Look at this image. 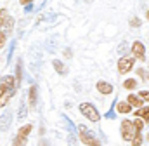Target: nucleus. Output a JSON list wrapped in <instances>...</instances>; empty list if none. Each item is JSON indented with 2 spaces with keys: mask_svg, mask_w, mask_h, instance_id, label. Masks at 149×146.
<instances>
[{
  "mask_svg": "<svg viewBox=\"0 0 149 146\" xmlns=\"http://www.w3.org/2000/svg\"><path fill=\"white\" fill-rule=\"evenodd\" d=\"M14 92H16V89H10L5 84H0V108H3L10 101V98L14 96Z\"/></svg>",
  "mask_w": 149,
  "mask_h": 146,
  "instance_id": "obj_6",
  "label": "nucleus"
},
{
  "mask_svg": "<svg viewBox=\"0 0 149 146\" xmlns=\"http://www.w3.org/2000/svg\"><path fill=\"white\" fill-rule=\"evenodd\" d=\"M120 132H121V139H123V141H132V139H134V136L137 134V131H135V127H134V122H132V120H128V118L121 120Z\"/></svg>",
  "mask_w": 149,
  "mask_h": 146,
  "instance_id": "obj_3",
  "label": "nucleus"
},
{
  "mask_svg": "<svg viewBox=\"0 0 149 146\" xmlns=\"http://www.w3.org/2000/svg\"><path fill=\"white\" fill-rule=\"evenodd\" d=\"M135 117H139L141 120H144V124H149V106H142L135 111Z\"/></svg>",
  "mask_w": 149,
  "mask_h": 146,
  "instance_id": "obj_13",
  "label": "nucleus"
},
{
  "mask_svg": "<svg viewBox=\"0 0 149 146\" xmlns=\"http://www.w3.org/2000/svg\"><path fill=\"white\" fill-rule=\"evenodd\" d=\"M123 87H125L127 91H130V89H135V87H137V80H134V78H127V80L123 82Z\"/></svg>",
  "mask_w": 149,
  "mask_h": 146,
  "instance_id": "obj_15",
  "label": "nucleus"
},
{
  "mask_svg": "<svg viewBox=\"0 0 149 146\" xmlns=\"http://www.w3.org/2000/svg\"><path fill=\"white\" fill-rule=\"evenodd\" d=\"M137 75H139L142 80H149V72L144 70V68H139V70H137Z\"/></svg>",
  "mask_w": 149,
  "mask_h": 146,
  "instance_id": "obj_18",
  "label": "nucleus"
},
{
  "mask_svg": "<svg viewBox=\"0 0 149 146\" xmlns=\"http://www.w3.org/2000/svg\"><path fill=\"white\" fill-rule=\"evenodd\" d=\"M139 98L142 101H148L149 103V91H139Z\"/></svg>",
  "mask_w": 149,
  "mask_h": 146,
  "instance_id": "obj_20",
  "label": "nucleus"
},
{
  "mask_svg": "<svg viewBox=\"0 0 149 146\" xmlns=\"http://www.w3.org/2000/svg\"><path fill=\"white\" fill-rule=\"evenodd\" d=\"M5 18H7V11L5 9H0V28L5 25Z\"/></svg>",
  "mask_w": 149,
  "mask_h": 146,
  "instance_id": "obj_19",
  "label": "nucleus"
},
{
  "mask_svg": "<svg viewBox=\"0 0 149 146\" xmlns=\"http://www.w3.org/2000/svg\"><path fill=\"white\" fill-rule=\"evenodd\" d=\"M31 131H33V125H31V124L23 125V127L17 131V134H16V138H14V141H12V146H26L28 136H30Z\"/></svg>",
  "mask_w": 149,
  "mask_h": 146,
  "instance_id": "obj_2",
  "label": "nucleus"
},
{
  "mask_svg": "<svg viewBox=\"0 0 149 146\" xmlns=\"http://www.w3.org/2000/svg\"><path fill=\"white\" fill-rule=\"evenodd\" d=\"M5 42H7V35H5L3 32H0V49L5 45Z\"/></svg>",
  "mask_w": 149,
  "mask_h": 146,
  "instance_id": "obj_22",
  "label": "nucleus"
},
{
  "mask_svg": "<svg viewBox=\"0 0 149 146\" xmlns=\"http://www.w3.org/2000/svg\"><path fill=\"white\" fill-rule=\"evenodd\" d=\"M78 134H80V141L83 143L85 146H101V141L94 136L92 131H88L85 125H78Z\"/></svg>",
  "mask_w": 149,
  "mask_h": 146,
  "instance_id": "obj_1",
  "label": "nucleus"
},
{
  "mask_svg": "<svg viewBox=\"0 0 149 146\" xmlns=\"http://www.w3.org/2000/svg\"><path fill=\"white\" fill-rule=\"evenodd\" d=\"M134 63H135V58H130V56L121 58V59L116 63V65H118V73H120V75L128 73L132 68H134Z\"/></svg>",
  "mask_w": 149,
  "mask_h": 146,
  "instance_id": "obj_5",
  "label": "nucleus"
},
{
  "mask_svg": "<svg viewBox=\"0 0 149 146\" xmlns=\"http://www.w3.org/2000/svg\"><path fill=\"white\" fill-rule=\"evenodd\" d=\"M146 19H148V21H149V11H148V12H146Z\"/></svg>",
  "mask_w": 149,
  "mask_h": 146,
  "instance_id": "obj_24",
  "label": "nucleus"
},
{
  "mask_svg": "<svg viewBox=\"0 0 149 146\" xmlns=\"http://www.w3.org/2000/svg\"><path fill=\"white\" fill-rule=\"evenodd\" d=\"M10 122H12V115L10 111H5L0 115V131H7L10 127Z\"/></svg>",
  "mask_w": 149,
  "mask_h": 146,
  "instance_id": "obj_8",
  "label": "nucleus"
},
{
  "mask_svg": "<svg viewBox=\"0 0 149 146\" xmlns=\"http://www.w3.org/2000/svg\"><path fill=\"white\" fill-rule=\"evenodd\" d=\"M127 103H128L132 108H134V106H135V108H142V106H144V101H142L139 96H134V94H128Z\"/></svg>",
  "mask_w": 149,
  "mask_h": 146,
  "instance_id": "obj_11",
  "label": "nucleus"
},
{
  "mask_svg": "<svg viewBox=\"0 0 149 146\" xmlns=\"http://www.w3.org/2000/svg\"><path fill=\"white\" fill-rule=\"evenodd\" d=\"M95 87H97V91H99L101 94H104V96H108V94L113 92V85L109 84V82H104V80H99Z\"/></svg>",
  "mask_w": 149,
  "mask_h": 146,
  "instance_id": "obj_9",
  "label": "nucleus"
},
{
  "mask_svg": "<svg viewBox=\"0 0 149 146\" xmlns=\"http://www.w3.org/2000/svg\"><path fill=\"white\" fill-rule=\"evenodd\" d=\"M19 2H21L23 5H28V4H30V2H33V0H19Z\"/></svg>",
  "mask_w": 149,
  "mask_h": 146,
  "instance_id": "obj_23",
  "label": "nucleus"
},
{
  "mask_svg": "<svg viewBox=\"0 0 149 146\" xmlns=\"http://www.w3.org/2000/svg\"><path fill=\"white\" fill-rule=\"evenodd\" d=\"M134 127H135V131H137V132H142V129H144V120L137 118V120L134 122Z\"/></svg>",
  "mask_w": 149,
  "mask_h": 146,
  "instance_id": "obj_17",
  "label": "nucleus"
},
{
  "mask_svg": "<svg viewBox=\"0 0 149 146\" xmlns=\"http://www.w3.org/2000/svg\"><path fill=\"white\" fill-rule=\"evenodd\" d=\"M54 63V68H56V72L57 73H66V68H64V65L59 61V59H56V61H52Z\"/></svg>",
  "mask_w": 149,
  "mask_h": 146,
  "instance_id": "obj_16",
  "label": "nucleus"
},
{
  "mask_svg": "<svg viewBox=\"0 0 149 146\" xmlns=\"http://www.w3.org/2000/svg\"><path fill=\"white\" fill-rule=\"evenodd\" d=\"M28 103H30V108L31 110L37 106V87H35V85L30 87V92H28Z\"/></svg>",
  "mask_w": 149,
  "mask_h": 146,
  "instance_id": "obj_12",
  "label": "nucleus"
},
{
  "mask_svg": "<svg viewBox=\"0 0 149 146\" xmlns=\"http://www.w3.org/2000/svg\"><path fill=\"white\" fill-rule=\"evenodd\" d=\"M80 113H81L85 118H88L90 122H99V118H101L97 108H95L94 105H90V103H81V105H80Z\"/></svg>",
  "mask_w": 149,
  "mask_h": 146,
  "instance_id": "obj_4",
  "label": "nucleus"
},
{
  "mask_svg": "<svg viewBox=\"0 0 149 146\" xmlns=\"http://www.w3.org/2000/svg\"><path fill=\"white\" fill-rule=\"evenodd\" d=\"M132 54H134V58L139 59V61H144V59H146V49H144V44H142L141 40H135V42L132 44Z\"/></svg>",
  "mask_w": 149,
  "mask_h": 146,
  "instance_id": "obj_7",
  "label": "nucleus"
},
{
  "mask_svg": "<svg viewBox=\"0 0 149 146\" xmlns=\"http://www.w3.org/2000/svg\"><path fill=\"white\" fill-rule=\"evenodd\" d=\"M142 141H144L142 132H137V134L134 136V139L130 141V145H132V146H142Z\"/></svg>",
  "mask_w": 149,
  "mask_h": 146,
  "instance_id": "obj_14",
  "label": "nucleus"
},
{
  "mask_svg": "<svg viewBox=\"0 0 149 146\" xmlns=\"http://www.w3.org/2000/svg\"><path fill=\"white\" fill-rule=\"evenodd\" d=\"M130 26H132V28H139V26H141V19H139V18H132Z\"/></svg>",
  "mask_w": 149,
  "mask_h": 146,
  "instance_id": "obj_21",
  "label": "nucleus"
},
{
  "mask_svg": "<svg viewBox=\"0 0 149 146\" xmlns=\"http://www.w3.org/2000/svg\"><path fill=\"white\" fill-rule=\"evenodd\" d=\"M116 106V111L118 113H121V115H128V113H132V106L127 103V101H120V103H114Z\"/></svg>",
  "mask_w": 149,
  "mask_h": 146,
  "instance_id": "obj_10",
  "label": "nucleus"
}]
</instances>
